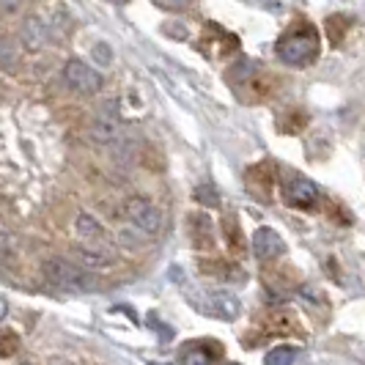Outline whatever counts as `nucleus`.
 Listing matches in <instances>:
<instances>
[{
  "label": "nucleus",
  "instance_id": "1",
  "mask_svg": "<svg viewBox=\"0 0 365 365\" xmlns=\"http://www.w3.org/2000/svg\"><path fill=\"white\" fill-rule=\"evenodd\" d=\"M74 234L80 239V261L83 267L91 272V269H108L115 267L118 261V250L115 245L110 242L108 231L86 212H80L74 220Z\"/></svg>",
  "mask_w": 365,
  "mask_h": 365
},
{
  "label": "nucleus",
  "instance_id": "2",
  "mask_svg": "<svg viewBox=\"0 0 365 365\" xmlns=\"http://www.w3.org/2000/svg\"><path fill=\"white\" fill-rule=\"evenodd\" d=\"M41 272L61 292L91 294V292H99V286H102V280L93 272H88L83 264H72L66 258H50V261H44Z\"/></svg>",
  "mask_w": 365,
  "mask_h": 365
},
{
  "label": "nucleus",
  "instance_id": "3",
  "mask_svg": "<svg viewBox=\"0 0 365 365\" xmlns=\"http://www.w3.org/2000/svg\"><path fill=\"white\" fill-rule=\"evenodd\" d=\"M277 55H280L283 63L297 66V69L311 66L313 61H316V55H319V36H316V31L305 28V31L289 34L277 44Z\"/></svg>",
  "mask_w": 365,
  "mask_h": 365
},
{
  "label": "nucleus",
  "instance_id": "4",
  "mask_svg": "<svg viewBox=\"0 0 365 365\" xmlns=\"http://www.w3.org/2000/svg\"><path fill=\"white\" fill-rule=\"evenodd\" d=\"M124 215H127L129 225H132L140 237H157L165 225L163 212L157 209V203L143 198V195H132V198H127V203H124Z\"/></svg>",
  "mask_w": 365,
  "mask_h": 365
},
{
  "label": "nucleus",
  "instance_id": "5",
  "mask_svg": "<svg viewBox=\"0 0 365 365\" xmlns=\"http://www.w3.org/2000/svg\"><path fill=\"white\" fill-rule=\"evenodd\" d=\"M88 132H91V140L96 146H110V143H115V140L121 138V132H124V118H121V110H118V102H115V99H110V102H105L102 108L96 110Z\"/></svg>",
  "mask_w": 365,
  "mask_h": 365
},
{
  "label": "nucleus",
  "instance_id": "6",
  "mask_svg": "<svg viewBox=\"0 0 365 365\" xmlns=\"http://www.w3.org/2000/svg\"><path fill=\"white\" fill-rule=\"evenodd\" d=\"M63 80H66V86H69L72 91L83 93V96H93V93H99L105 88L102 72H96L91 63H86V61H80V58L66 61V66H63Z\"/></svg>",
  "mask_w": 365,
  "mask_h": 365
},
{
  "label": "nucleus",
  "instance_id": "7",
  "mask_svg": "<svg viewBox=\"0 0 365 365\" xmlns=\"http://www.w3.org/2000/svg\"><path fill=\"white\" fill-rule=\"evenodd\" d=\"M283 195H286L289 206H297V209H313L319 203V198H322L319 195V187L311 179H302V176H294L292 182L286 184Z\"/></svg>",
  "mask_w": 365,
  "mask_h": 365
},
{
  "label": "nucleus",
  "instance_id": "8",
  "mask_svg": "<svg viewBox=\"0 0 365 365\" xmlns=\"http://www.w3.org/2000/svg\"><path fill=\"white\" fill-rule=\"evenodd\" d=\"M286 250V245H283V237L274 231V228H258L256 234H253V253H256L258 261H272L277 258L280 253Z\"/></svg>",
  "mask_w": 365,
  "mask_h": 365
},
{
  "label": "nucleus",
  "instance_id": "9",
  "mask_svg": "<svg viewBox=\"0 0 365 365\" xmlns=\"http://www.w3.org/2000/svg\"><path fill=\"white\" fill-rule=\"evenodd\" d=\"M206 305H209V313H215L217 319H225V322H234L239 316V299L234 297V294H212L209 299H206Z\"/></svg>",
  "mask_w": 365,
  "mask_h": 365
},
{
  "label": "nucleus",
  "instance_id": "10",
  "mask_svg": "<svg viewBox=\"0 0 365 365\" xmlns=\"http://www.w3.org/2000/svg\"><path fill=\"white\" fill-rule=\"evenodd\" d=\"M22 38H25V44L31 47V50H36L41 47L47 38H50V31H47V22H41L38 17H31L25 19V25H22Z\"/></svg>",
  "mask_w": 365,
  "mask_h": 365
},
{
  "label": "nucleus",
  "instance_id": "11",
  "mask_svg": "<svg viewBox=\"0 0 365 365\" xmlns=\"http://www.w3.org/2000/svg\"><path fill=\"white\" fill-rule=\"evenodd\" d=\"M294 360H297V349L294 346H274L264 357L267 365H294Z\"/></svg>",
  "mask_w": 365,
  "mask_h": 365
},
{
  "label": "nucleus",
  "instance_id": "12",
  "mask_svg": "<svg viewBox=\"0 0 365 365\" xmlns=\"http://www.w3.org/2000/svg\"><path fill=\"white\" fill-rule=\"evenodd\" d=\"M179 360H182V365H212V357L201 351V346H184Z\"/></svg>",
  "mask_w": 365,
  "mask_h": 365
},
{
  "label": "nucleus",
  "instance_id": "13",
  "mask_svg": "<svg viewBox=\"0 0 365 365\" xmlns=\"http://www.w3.org/2000/svg\"><path fill=\"white\" fill-rule=\"evenodd\" d=\"M14 256H17V242H14V237H11L9 231L0 228V261L14 258Z\"/></svg>",
  "mask_w": 365,
  "mask_h": 365
},
{
  "label": "nucleus",
  "instance_id": "14",
  "mask_svg": "<svg viewBox=\"0 0 365 365\" xmlns=\"http://www.w3.org/2000/svg\"><path fill=\"white\" fill-rule=\"evenodd\" d=\"M14 44L9 36H0V66H11L14 63Z\"/></svg>",
  "mask_w": 365,
  "mask_h": 365
},
{
  "label": "nucleus",
  "instance_id": "15",
  "mask_svg": "<svg viewBox=\"0 0 365 365\" xmlns=\"http://www.w3.org/2000/svg\"><path fill=\"white\" fill-rule=\"evenodd\" d=\"M93 55H96L99 61H102V58H105V61H110V50H108V47H96V50H93Z\"/></svg>",
  "mask_w": 365,
  "mask_h": 365
},
{
  "label": "nucleus",
  "instance_id": "16",
  "mask_svg": "<svg viewBox=\"0 0 365 365\" xmlns=\"http://www.w3.org/2000/svg\"><path fill=\"white\" fill-rule=\"evenodd\" d=\"M6 313H9V305H6V299L0 297V319H6Z\"/></svg>",
  "mask_w": 365,
  "mask_h": 365
},
{
  "label": "nucleus",
  "instance_id": "17",
  "mask_svg": "<svg viewBox=\"0 0 365 365\" xmlns=\"http://www.w3.org/2000/svg\"><path fill=\"white\" fill-rule=\"evenodd\" d=\"M148 365H170V363H148Z\"/></svg>",
  "mask_w": 365,
  "mask_h": 365
},
{
  "label": "nucleus",
  "instance_id": "18",
  "mask_svg": "<svg viewBox=\"0 0 365 365\" xmlns=\"http://www.w3.org/2000/svg\"><path fill=\"white\" fill-rule=\"evenodd\" d=\"M234 365H237V363H234Z\"/></svg>",
  "mask_w": 365,
  "mask_h": 365
}]
</instances>
